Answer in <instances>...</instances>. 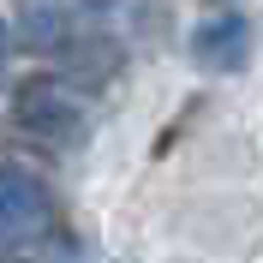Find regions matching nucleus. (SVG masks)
I'll use <instances>...</instances> for the list:
<instances>
[{
    "instance_id": "nucleus-2",
    "label": "nucleus",
    "mask_w": 263,
    "mask_h": 263,
    "mask_svg": "<svg viewBox=\"0 0 263 263\" xmlns=\"http://www.w3.org/2000/svg\"><path fill=\"white\" fill-rule=\"evenodd\" d=\"M60 228L66 203L54 174L36 156H0V263H42Z\"/></svg>"
},
{
    "instance_id": "nucleus-1",
    "label": "nucleus",
    "mask_w": 263,
    "mask_h": 263,
    "mask_svg": "<svg viewBox=\"0 0 263 263\" xmlns=\"http://www.w3.org/2000/svg\"><path fill=\"white\" fill-rule=\"evenodd\" d=\"M6 120L18 126V138L48 156H72V149L90 144V126H96V96L78 90V84L54 72V66H30L24 78L12 84L6 96Z\"/></svg>"
},
{
    "instance_id": "nucleus-3",
    "label": "nucleus",
    "mask_w": 263,
    "mask_h": 263,
    "mask_svg": "<svg viewBox=\"0 0 263 263\" xmlns=\"http://www.w3.org/2000/svg\"><path fill=\"white\" fill-rule=\"evenodd\" d=\"M257 48V30H251L246 6H210V18H197L185 30V60L203 72V78H233L251 66Z\"/></svg>"
}]
</instances>
